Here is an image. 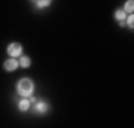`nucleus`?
Masks as SVG:
<instances>
[{"label": "nucleus", "mask_w": 134, "mask_h": 128, "mask_svg": "<svg viewBox=\"0 0 134 128\" xmlns=\"http://www.w3.org/2000/svg\"><path fill=\"white\" fill-rule=\"evenodd\" d=\"M18 63H19V67H23V69H27V67L31 66V60H30V57H27V55H21Z\"/></svg>", "instance_id": "0eeeda50"}, {"label": "nucleus", "mask_w": 134, "mask_h": 128, "mask_svg": "<svg viewBox=\"0 0 134 128\" xmlns=\"http://www.w3.org/2000/svg\"><path fill=\"white\" fill-rule=\"evenodd\" d=\"M118 24H119V27H125V25H127V24H125V21H119Z\"/></svg>", "instance_id": "9b49d317"}, {"label": "nucleus", "mask_w": 134, "mask_h": 128, "mask_svg": "<svg viewBox=\"0 0 134 128\" xmlns=\"http://www.w3.org/2000/svg\"><path fill=\"white\" fill-rule=\"evenodd\" d=\"M16 94L21 97H31L34 94V84L30 77H21L16 84Z\"/></svg>", "instance_id": "f257e3e1"}, {"label": "nucleus", "mask_w": 134, "mask_h": 128, "mask_svg": "<svg viewBox=\"0 0 134 128\" xmlns=\"http://www.w3.org/2000/svg\"><path fill=\"white\" fill-rule=\"evenodd\" d=\"M30 107H31L30 98H27V97H21V100L18 101V110L19 112H27V110H30Z\"/></svg>", "instance_id": "39448f33"}, {"label": "nucleus", "mask_w": 134, "mask_h": 128, "mask_svg": "<svg viewBox=\"0 0 134 128\" xmlns=\"http://www.w3.org/2000/svg\"><path fill=\"white\" fill-rule=\"evenodd\" d=\"M124 10L127 12V14H133V10H134V0H127V2H125Z\"/></svg>", "instance_id": "1a4fd4ad"}, {"label": "nucleus", "mask_w": 134, "mask_h": 128, "mask_svg": "<svg viewBox=\"0 0 134 128\" xmlns=\"http://www.w3.org/2000/svg\"><path fill=\"white\" fill-rule=\"evenodd\" d=\"M127 15H128V14H127L124 9H116L115 14H113V18H115L116 23H119V21H125Z\"/></svg>", "instance_id": "423d86ee"}, {"label": "nucleus", "mask_w": 134, "mask_h": 128, "mask_svg": "<svg viewBox=\"0 0 134 128\" xmlns=\"http://www.w3.org/2000/svg\"><path fill=\"white\" fill-rule=\"evenodd\" d=\"M133 23H134V15L133 14H128V15H127V18H125V24H127L131 30H133Z\"/></svg>", "instance_id": "9d476101"}, {"label": "nucleus", "mask_w": 134, "mask_h": 128, "mask_svg": "<svg viewBox=\"0 0 134 128\" xmlns=\"http://www.w3.org/2000/svg\"><path fill=\"white\" fill-rule=\"evenodd\" d=\"M6 52H8V55L12 58H19L21 55H23V45L18 42H12L8 45V48H6Z\"/></svg>", "instance_id": "7ed1b4c3"}, {"label": "nucleus", "mask_w": 134, "mask_h": 128, "mask_svg": "<svg viewBox=\"0 0 134 128\" xmlns=\"http://www.w3.org/2000/svg\"><path fill=\"white\" fill-rule=\"evenodd\" d=\"M49 112V104L48 101H45L42 98H37L36 101L33 103V113L34 115H46Z\"/></svg>", "instance_id": "f03ea898"}, {"label": "nucleus", "mask_w": 134, "mask_h": 128, "mask_svg": "<svg viewBox=\"0 0 134 128\" xmlns=\"http://www.w3.org/2000/svg\"><path fill=\"white\" fill-rule=\"evenodd\" d=\"M18 67H19V63H18V60H16V58L9 57L5 63H3V69H5L6 71H15Z\"/></svg>", "instance_id": "20e7f679"}, {"label": "nucleus", "mask_w": 134, "mask_h": 128, "mask_svg": "<svg viewBox=\"0 0 134 128\" xmlns=\"http://www.w3.org/2000/svg\"><path fill=\"white\" fill-rule=\"evenodd\" d=\"M51 2L52 0H36V8L37 9H45V8H48L51 5Z\"/></svg>", "instance_id": "6e6552de"}]
</instances>
